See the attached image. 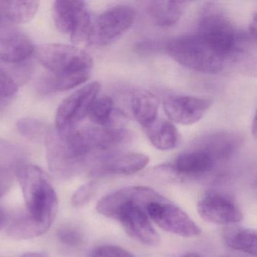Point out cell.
<instances>
[{"mask_svg":"<svg viewBox=\"0 0 257 257\" xmlns=\"http://www.w3.org/2000/svg\"><path fill=\"white\" fill-rule=\"evenodd\" d=\"M133 116L144 128L158 118L159 100L156 96L147 91H138L131 99Z\"/></svg>","mask_w":257,"mask_h":257,"instance_id":"obj_16","label":"cell"},{"mask_svg":"<svg viewBox=\"0 0 257 257\" xmlns=\"http://www.w3.org/2000/svg\"><path fill=\"white\" fill-rule=\"evenodd\" d=\"M39 62L53 74L89 73L91 57L85 51L65 44L41 45L36 50Z\"/></svg>","mask_w":257,"mask_h":257,"instance_id":"obj_5","label":"cell"},{"mask_svg":"<svg viewBox=\"0 0 257 257\" xmlns=\"http://www.w3.org/2000/svg\"><path fill=\"white\" fill-rule=\"evenodd\" d=\"M18 91L14 79L4 69L0 68V100L13 97Z\"/></svg>","mask_w":257,"mask_h":257,"instance_id":"obj_28","label":"cell"},{"mask_svg":"<svg viewBox=\"0 0 257 257\" xmlns=\"http://www.w3.org/2000/svg\"><path fill=\"white\" fill-rule=\"evenodd\" d=\"M91 257H135L132 253L115 245L106 244L98 246L93 251Z\"/></svg>","mask_w":257,"mask_h":257,"instance_id":"obj_29","label":"cell"},{"mask_svg":"<svg viewBox=\"0 0 257 257\" xmlns=\"http://www.w3.org/2000/svg\"><path fill=\"white\" fill-rule=\"evenodd\" d=\"M214 162V158L210 153L197 147L177 157L174 163V171L178 174L198 175L210 171Z\"/></svg>","mask_w":257,"mask_h":257,"instance_id":"obj_14","label":"cell"},{"mask_svg":"<svg viewBox=\"0 0 257 257\" xmlns=\"http://www.w3.org/2000/svg\"><path fill=\"white\" fill-rule=\"evenodd\" d=\"M199 142L197 147L205 150L216 159L232 153L238 145L239 139L234 134L217 133L208 135Z\"/></svg>","mask_w":257,"mask_h":257,"instance_id":"obj_21","label":"cell"},{"mask_svg":"<svg viewBox=\"0 0 257 257\" xmlns=\"http://www.w3.org/2000/svg\"><path fill=\"white\" fill-rule=\"evenodd\" d=\"M0 23H1V18H0Z\"/></svg>","mask_w":257,"mask_h":257,"instance_id":"obj_37","label":"cell"},{"mask_svg":"<svg viewBox=\"0 0 257 257\" xmlns=\"http://www.w3.org/2000/svg\"><path fill=\"white\" fill-rule=\"evenodd\" d=\"M115 115L113 100L109 96L103 95L97 97L94 100L88 116L95 125L113 127Z\"/></svg>","mask_w":257,"mask_h":257,"instance_id":"obj_24","label":"cell"},{"mask_svg":"<svg viewBox=\"0 0 257 257\" xmlns=\"http://www.w3.org/2000/svg\"><path fill=\"white\" fill-rule=\"evenodd\" d=\"M252 135H253V138H256L257 135V125H256V118L255 117H254L253 120H252Z\"/></svg>","mask_w":257,"mask_h":257,"instance_id":"obj_34","label":"cell"},{"mask_svg":"<svg viewBox=\"0 0 257 257\" xmlns=\"http://www.w3.org/2000/svg\"><path fill=\"white\" fill-rule=\"evenodd\" d=\"M149 217L162 229L183 237H192L201 234V228L183 211L171 203L159 201L147 207Z\"/></svg>","mask_w":257,"mask_h":257,"instance_id":"obj_10","label":"cell"},{"mask_svg":"<svg viewBox=\"0 0 257 257\" xmlns=\"http://www.w3.org/2000/svg\"><path fill=\"white\" fill-rule=\"evenodd\" d=\"M22 257H48V255L43 252H31L25 254Z\"/></svg>","mask_w":257,"mask_h":257,"instance_id":"obj_33","label":"cell"},{"mask_svg":"<svg viewBox=\"0 0 257 257\" xmlns=\"http://www.w3.org/2000/svg\"><path fill=\"white\" fill-rule=\"evenodd\" d=\"M17 129L22 136L36 142H45L52 130L46 123L34 118L19 119L17 122Z\"/></svg>","mask_w":257,"mask_h":257,"instance_id":"obj_25","label":"cell"},{"mask_svg":"<svg viewBox=\"0 0 257 257\" xmlns=\"http://www.w3.org/2000/svg\"><path fill=\"white\" fill-rule=\"evenodd\" d=\"M249 32L250 35L252 36L254 40H256V33H257V16L256 13H255L251 21L250 25H249Z\"/></svg>","mask_w":257,"mask_h":257,"instance_id":"obj_31","label":"cell"},{"mask_svg":"<svg viewBox=\"0 0 257 257\" xmlns=\"http://www.w3.org/2000/svg\"><path fill=\"white\" fill-rule=\"evenodd\" d=\"M145 130L150 143L161 151L172 150L178 143V131L170 120L157 118Z\"/></svg>","mask_w":257,"mask_h":257,"instance_id":"obj_15","label":"cell"},{"mask_svg":"<svg viewBox=\"0 0 257 257\" xmlns=\"http://www.w3.org/2000/svg\"><path fill=\"white\" fill-rule=\"evenodd\" d=\"M48 230L49 228L26 213L12 221L7 228V234L17 240H25L39 237L46 233Z\"/></svg>","mask_w":257,"mask_h":257,"instance_id":"obj_22","label":"cell"},{"mask_svg":"<svg viewBox=\"0 0 257 257\" xmlns=\"http://www.w3.org/2000/svg\"><path fill=\"white\" fill-rule=\"evenodd\" d=\"M52 17L57 29L69 34L73 43H81L88 40L91 20L86 3L76 0L56 1L52 7Z\"/></svg>","mask_w":257,"mask_h":257,"instance_id":"obj_8","label":"cell"},{"mask_svg":"<svg viewBox=\"0 0 257 257\" xmlns=\"http://www.w3.org/2000/svg\"><path fill=\"white\" fill-rule=\"evenodd\" d=\"M226 243L231 249L256 255V232L251 228H237L227 232Z\"/></svg>","mask_w":257,"mask_h":257,"instance_id":"obj_23","label":"cell"},{"mask_svg":"<svg viewBox=\"0 0 257 257\" xmlns=\"http://www.w3.org/2000/svg\"><path fill=\"white\" fill-rule=\"evenodd\" d=\"M135 19L136 13L130 6L108 9L91 23L87 41L97 47L108 46L122 37L133 26Z\"/></svg>","mask_w":257,"mask_h":257,"instance_id":"obj_6","label":"cell"},{"mask_svg":"<svg viewBox=\"0 0 257 257\" xmlns=\"http://www.w3.org/2000/svg\"><path fill=\"white\" fill-rule=\"evenodd\" d=\"M184 4L180 1H153L149 4L147 11L156 25L170 28L180 21Z\"/></svg>","mask_w":257,"mask_h":257,"instance_id":"obj_19","label":"cell"},{"mask_svg":"<svg viewBox=\"0 0 257 257\" xmlns=\"http://www.w3.org/2000/svg\"><path fill=\"white\" fill-rule=\"evenodd\" d=\"M7 222V213L4 209L0 207V230L4 228Z\"/></svg>","mask_w":257,"mask_h":257,"instance_id":"obj_32","label":"cell"},{"mask_svg":"<svg viewBox=\"0 0 257 257\" xmlns=\"http://www.w3.org/2000/svg\"><path fill=\"white\" fill-rule=\"evenodd\" d=\"M16 177L22 189L27 214L50 228L58 211V200L49 176L40 167L19 162Z\"/></svg>","mask_w":257,"mask_h":257,"instance_id":"obj_2","label":"cell"},{"mask_svg":"<svg viewBox=\"0 0 257 257\" xmlns=\"http://www.w3.org/2000/svg\"><path fill=\"white\" fill-rule=\"evenodd\" d=\"M198 212L204 220L219 225L237 223L243 219L235 203L219 193L209 194L201 198L198 201Z\"/></svg>","mask_w":257,"mask_h":257,"instance_id":"obj_12","label":"cell"},{"mask_svg":"<svg viewBox=\"0 0 257 257\" xmlns=\"http://www.w3.org/2000/svg\"><path fill=\"white\" fill-rule=\"evenodd\" d=\"M4 100H0V114L2 112L3 109H4Z\"/></svg>","mask_w":257,"mask_h":257,"instance_id":"obj_36","label":"cell"},{"mask_svg":"<svg viewBox=\"0 0 257 257\" xmlns=\"http://www.w3.org/2000/svg\"><path fill=\"white\" fill-rule=\"evenodd\" d=\"M39 7V1H0V16L14 23H27L36 16Z\"/></svg>","mask_w":257,"mask_h":257,"instance_id":"obj_20","label":"cell"},{"mask_svg":"<svg viewBox=\"0 0 257 257\" xmlns=\"http://www.w3.org/2000/svg\"><path fill=\"white\" fill-rule=\"evenodd\" d=\"M44 143L48 165L57 178H70L82 168L83 159L78 154L67 134L52 129Z\"/></svg>","mask_w":257,"mask_h":257,"instance_id":"obj_9","label":"cell"},{"mask_svg":"<svg viewBox=\"0 0 257 257\" xmlns=\"http://www.w3.org/2000/svg\"><path fill=\"white\" fill-rule=\"evenodd\" d=\"M167 52L180 65L200 73H219L225 64V59L198 34L171 40L167 46Z\"/></svg>","mask_w":257,"mask_h":257,"instance_id":"obj_3","label":"cell"},{"mask_svg":"<svg viewBox=\"0 0 257 257\" xmlns=\"http://www.w3.org/2000/svg\"><path fill=\"white\" fill-rule=\"evenodd\" d=\"M31 39L16 29L4 30L0 33V61L17 64L28 59L34 52Z\"/></svg>","mask_w":257,"mask_h":257,"instance_id":"obj_13","label":"cell"},{"mask_svg":"<svg viewBox=\"0 0 257 257\" xmlns=\"http://www.w3.org/2000/svg\"><path fill=\"white\" fill-rule=\"evenodd\" d=\"M211 101L202 97L187 95L168 96L163 108L170 121L181 125H192L207 114Z\"/></svg>","mask_w":257,"mask_h":257,"instance_id":"obj_11","label":"cell"},{"mask_svg":"<svg viewBox=\"0 0 257 257\" xmlns=\"http://www.w3.org/2000/svg\"><path fill=\"white\" fill-rule=\"evenodd\" d=\"M58 240L67 246H75L80 244L82 236L80 231L73 226H62L57 231Z\"/></svg>","mask_w":257,"mask_h":257,"instance_id":"obj_27","label":"cell"},{"mask_svg":"<svg viewBox=\"0 0 257 257\" xmlns=\"http://www.w3.org/2000/svg\"><path fill=\"white\" fill-rule=\"evenodd\" d=\"M198 35L226 59L237 49V34L226 15L217 7L209 5L201 13Z\"/></svg>","mask_w":257,"mask_h":257,"instance_id":"obj_4","label":"cell"},{"mask_svg":"<svg viewBox=\"0 0 257 257\" xmlns=\"http://www.w3.org/2000/svg\"><path fill=\"white\" fill-rule=\"evenodd\" d=\"M183 257H201L196 253H189L186 255H183Z\"/></svg>","mask_w":257,"mask_h":257,"instance_id":"obj_35","label":"cell"},{"mask_svg":"<svg viewBox=\"0 0 257 257\" xmlns=\"http://www.w3.org/2000/svg\"><path fill=\"white\" fill-rule=\"evenodd\" d=\"M166 198L150 188L129 186L100 198L96 209L100 214L116 219L132 238L148 246L159 243V236L147 213L150 204Z\"/></svg>","mask_w":257,"mask_h":257,"instance_id":"obj_1","label":"cell"},{"mask_svg":"<svg viewBox=\"0 0 257 257\" xmlns=\"http://www.w3.org/2000/svg\"><path fill=\"white\" fill-rule=\"evenodd\" d=\"M13 185V174L10 170L0 167V198L7 194Z\"/></svg>","mask_w":257,"mask_h":257,"instance_id":"obj_30","label":"cell"},{"mask_svg":"<svg viewBox=\"0 0 257 257\" xmlns=\"http://www.w3.org/2000/svg\"><path fill=\"white\" fill-rule=\"evenodd\" d=\"M89 73H70V74L46 75L39 80L37 90L42 94H50L72 89L83 84L89 78Z\"/></svg>","mask_w":257,"mask_h":257,"instance_id":"obj_17","label":"cell"},{"mask_svg":"<svg viewBox=\"0 0 257 257\" xmlns=\"http://www.w3.org/2000/svg\"><path fill=\"white\" fill-rule=\"evenodd\" d=\"M100 89L101 84L95 81L84 85L64 99L55 115L57 132L69 133L77 128L79 123L88 116Z\"/></svg>","mask_w":257,"mask_h":257,"instance_id":"obj_7","label":"cell"},{"mask_svg":"<svg viewBox=\"0 0 257 257\" xmlns=\"http://www.w3.org/2000/svg\"><path fill=\"white\" fill-rule=\"evenodd\" d=\"M150 162V158L142 153H130L108 159L102 170L110 174L131 175L142 171Z\"/></svg>","mask_w":257,"mask_h":257,"instance_id":"obj_18","label":"cell"},{"mask_svg":"<svg viewBox=\"0 0 257 257\" xmlns=\"http://www.w3.org/2000/svg\"><path fill=\"white\" fill-rule=\"evenodd\" d=\"M98 188L99 183L96 181H90L80 186L72 196L73 207H82L88 204L95 196Z\"/></svg>","mask_w":257,"mask_h":257,"instance_id":"obj_26","label":"cell"}]
</instances>
